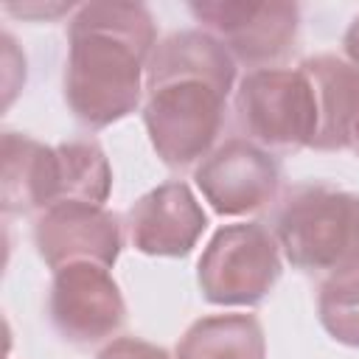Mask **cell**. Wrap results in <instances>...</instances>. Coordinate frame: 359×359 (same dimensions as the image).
I'll return each instance as SVG.
<instances>
[{
  "instance_id": "obj_3",
  "label": "cell",
  "mask_w": 359,
  "mask_h": 359,
  "mask_svg": "<svg viewBox=\"0 0 359 359\" xmlns=\"http://www.w3.org/2000/svg\"><path fill=\"white\" fill-rule=\"evenodd\" d=\"M275 238L294 269L334 275L359 266V194L323 182L292 188Z\"/></svg>"
},
{
  "instance_id": "obj_8",
  "label": "cell",
  "mask_w": 359,
  "mask_h": 359,
  "mask_svg": "<svg viewBox=\"0 0 359 359\" xmlns=\"http://www.w3.org/2000/svg\"><path fill=\"white\" fill-rule=\"evenodd\" d=\"M48 314L67 342L95 345L123 325L126 303L107 266L70 264L53 272Z\"/></svg>"
},
{
  "instance_id": "obj_4",
  "label": "cell",
  "mask_w": 359,
  "mask_h": 359,
  "mask_svg": "<svg viewBox=\"0 0 359 359\" xmlns=\"http://www.w3.org/2000/svg\"><path fill=\"white\" fill-rule=\"evenodd\" d=\"M278 238L261 222L219 227L196 264V283L213 306H258L280 278Z\"/></svg>"
},
{
  "instance_id": "obj_9",
  "label": "cell",
  "mask_w": 359,
  "mask_h": 359,
  "mask_svg": "<svg viewBox=\"0 0 359 359\" xmlns=\"http://www.w3.org/2000/svg\"><path fill=\"white\" fill-rule=\"evenodd\" d=\"M34 244L53 272L70 264H98L109 269L123 247L121 219L104 205L56 202L39 213Z\"/></svg>"
},
{
  "instance_id": "obj_10",
  "label": "cell",
  "mask_w": 359,
  "mask_h": 359,
  "mask_svg": "<svg viewBox=\"0 0 359 359\" xmlns=\"http://www.w3.org/2000/svg\"><path fill=\"white\" fill-rule=\"evenodd\" d=\"M208 227V213L188 182L171 180L143 194L129 208L132 247L154 258L188 255Z\"/></svg>"
},
{
  "instance_id": "obj_7",
  "label": "cell",
  "mask_w": 359,
  "mask_h": 359,
  "mask_svg": "<svg viewBox=\"0 0 359 359\" xmlns=\"http://www.w3.org/2000/svg\"><path fill=\"white\" fill-rule=\"evenodd\" d=\"M194 182L219 216H247L275 202L280 165L255 140L230 137L196 165Z\"/></svg>"
},
{
  "instance_id": "obj_2",
  "label": "cell",
  "mask_w": 359,
  "mask_h": 359,
  "mask_svg": "<svg viewBox=\"0 0 359 359\" xmlns=\"http://www.w3.org/2000/svg\"><path fill=\"white\" fill-rule=\"evenodd\" d=\"M157 48L143 3H84L67 25L65 104L87 129H104L140 107L143 73Z\"/></svg>"
},
{
  "instance_id": "obj_16",
  "label": "cell",
  "mask_w": 359,
  "mask_h": 359,
  "mask_svg": "<svg viewBox=\"0 0 359 359\" xmlns=\"http://www.w3.org/2000/svg\"><path fill=\"white\" fill-rule=\"evenodd\" d=\"M95 359H171L165 348L137 339V337H118L109 345L101 348V353Z\"/></svg>"
},
{
  "instance_id": "obj_15",
  "label": "cell",
  "mask_w": 359,
  "mask_h": 359,
  "mask_svg": "<svg viewBox=\"0 0 359 359\" xmlns=\"http://www.w3.org/2000/svg\"><path fill=\"white\" fill-rule=\"evenodd\" d=\"M317 314L331 339L359 348V266L334 272L320 283Z\"/></svg>"
},
{
  "instance_id": "obj_17",
  "label": "cell",
  "mask_w": 359,
  "mask_h": 359,
  "mask_svg": "<svg viewBox=\"0 0 359 359\" xmlns=\"http://www.w3.org/2000/svg\"><path fill=\"white\" fill-rule=\"evenodd\" d=\"M342 48H345L348 62L359 70V14H356L353 22L348 25V31H345V36H342Z\"/></svg>"
},
{
  "instance_id": "obj_11",
  "label": "cell",
  "mask_w": 359,
  "mask_h": 359,
  "mask_svg": "<svg viewBox=\"0 0 359 359\" xmlns=\"http://www.w3.org/2000/svg\"><path fill=\"white\" fill-rule=\"evenodd\" d=\"M311 93L317 126L309 149L314 151H342L359 146V70L334 56L317 53L300 62Z\"/></svg>"
},
{
  "instance_id": "obj_5",
  "label": "cell",
  "mask_w": 359,
  "mask_h": 359,
  "mask_svg": "<svg viewBox=\"0 0 359 359\" xmlns=\"http://www.w3.org/2000/svg\"><path fill=\"white\" fill-rule=\"evenodd\" d=\"M236 118L250 140L269 149H303L314 137V93L300 67L250 70L236 90Z\"/></svg>"
},
{
  "instance_id": "obj_14",
  "label": "cell",
  "mask_w": 359,
  "mask_h": 359,
  "mask_svg": "<svg viewBox=\"0 0 359 359\" xmlns=\"http://www.w3.org/2000/svg\"><path fill=\"white\" fill-rule=\"evenodd\" d=\"M62 199L59 202H90L104 205L112 191V168L104 149L95 140H67L56 146Z\"/></svg>"
},
{
  "instance_id": "obj_6",
  "label": "cell",
  "mask_w": 359,
  "mask_h": 359,
  "mask_svg": "<svg viewBox=\"0 0 359 359\" xmlns=\"http://www.w3.org/2000/svg\"><path fill=\"white\" fill-rule=\"evenodd\" d=\"M188 8L236 62H244L252 70L275 67V62H280L297 39L300 8L286 0H202L191 3Z\"/></svg>"
},
{
  "instance_id": "obj_1",
  "label": "cell",
  "mask_w": 359,
  "mask_h": 359,
  "mask_svg": "<svg viewBox=\"0 0 359 359\" xmlns=\"http://www.w3.org/2000/svg\"><path fill=\"white\" fill-rule=\"evenodd\" d=\"M236 59L208 31H177L157 42L146 67L143 123L171 168L202 163L222 132Z\"/></svg>"
},
{
  "instance_id": "obj_12",
  "label": "cell",
  "mask_w": 359,
  "mask_h": 359,
  "mask_svg": "<svg viewBox=\"0 0 359 359\" xmlns=\"http://www.w3.org/2000/svg\"><path fill=\"white\" fill-rule=\"evenodd\" d=\"M62 199L56 146L20 132H3V210L34 213Z\"/></svg>"
},
{
  "instance_id": "obj_13",
  "label": "cell",
  "mask_w": 359,
  "mask_h": 359,
  "mask_svg": "<svg viewBox=\"0 0 359 359\" xmlns=\"http://www.w3.org/2000/svg\"><path fill=\"white\" fill-rule=\"evenodd\" d=\"M177 359H266V337L255 314H208L180 337Z\"/></svg>"
}]
</instances>
